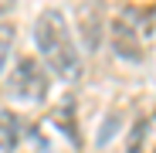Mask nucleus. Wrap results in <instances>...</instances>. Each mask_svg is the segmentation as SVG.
<instances>
[{
  "mask_svg": "<svg viewBox=\"0 0 156 153\" xmlns=\"http://www.w3.org/2000/svg\"><path fill=\"white\" fill-rule=\"evenodd\" d=\"M20 143V119L10 109H0V153H14Z\"/></svg>",
  "mask_w": 156,
  "mask_h": 153,
  "instance_id": "4",
  "label": "nucleus"
},
{
  "mask_svg": "<svg viewBox=\"0 0 156 153\" xmlns=\"http://www.w3.org/2000/svg\"><path fill=\"white\" fill-rule=\"evenodd\" d=\"M10 48H14V24H0V71L10 58Z\"/></svg>",
  "mask_w": 156,
  "mask_h": 153,
  "instance_id": "5",
  "label": "nucleus"
},
{
  "mask_svg": "<svg viewBox=\"0 0 156 153\" xmlns=\"http://www.w3.org/2000/svg\"><path fill=\"white\" fill-rule=\"evenodd\" d=\"M17 7V0H0V14H7V10H14Z\"/></svg>",
  "mask_w": 156,
  "mask_h": 153,
  "instance_id": "6",
  "label": "nucleus"
},
{
  "mask_svg": "<svg viewBox=\"0 0 156 153\" xmlns=\"http://www.w3.org/2000/svg\"><path fill=\"white\" fill-rule=\"evenodd\" d=\"M34 41L41 58L48 61V68L65 82H75L78 71H82V61H78V51H75V38L71 27L65 24V17L58 10H44L34 24Z\"/></svg>",
  "mask_w": 156,
  "mask_h": 153,
  "instance_id": "1",
  "label": "nucleus"
},
{
  "mask_svg": "<svg viewBox=\"0 0 156 153\" xmlns=\"http://www.w3.org/2000/svg\"><path fill=\"white\" fill-rule=\"evenodd\" d=\"M112 48L122 58H139V34H136V24H129L126 14L119 20H112Z\"/></svg>",
  "mask_w": 156,
  "mask_h": 153,
  "instance_id": "3",
  "label": "nucleus"
},
{
  "mask_svg": "<svg viewBox=\"0 0 156 153\" xmlns=\"http://www.w3.org/2000/svg\"><path fill=\"white\" fill-rule=\"evenodd\" d=\"M10 92L14 95H20V99H31V102H41L44 95H48V85H51V78H48V71L34 61V58H20L17 65H14V71H10Z\"/></svg>",
  "mask_w": 156,
  "mask_h": 153,
  "instance_id": "2",
  "label": "nucleus"
}]
</instances>
